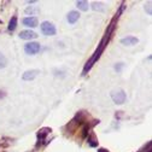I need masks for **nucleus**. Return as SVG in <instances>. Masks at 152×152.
Returning a JSON list of instances; mask_svg holds the SVG:
<instances>
[{"instance_id": "nucleus-18", "label": "nucleus", "mask_w": 152, "mask_h": 152, "mask_svg": "<svg viewBox=\"0 0 152 152\" xmlns=\"http://www.w3.org/2000/svg\"><path fill=\"white\" fill-rule=\"evenodd\" d=\"M123 66H124V64H123V63H118V64H116V65H115V70L120 72V71L122 70V68H123Z\"/></svg>"}, {"instance_id": "nucleus-2", "label": "nucleus", "mask_w": 152, "mask_h": 152, "mask_svg": "<svg viewBox=\"0 0 152 152\" xmlns=\"http://www.w3.org/2000/svg\"><path fill=\"white\" fill-rule=\"evenodd\" d=\"M111 99H112V102L115 103V104L121 105V104H123V103L126 102V99H127V94H126V92H124L123 89H118V91L112 92V94H111Z\"/></svg>"}, {"instance_id": "nucleus-19", "label": "nucleus", "mask_w": 152, "mask_h": 152, "mask_svg": "<svg viewBox=\"0 0 152 152\" xmlns=\"http://www.w3.org/2000/svg\"><path fill=\"white\" fill-rule=\"evenodd\" d=\"M145 10L147 11V13H148V15H151V13H152V12H151V1H148V3H147V6L145 7Z\"/></svg>"}, {"instance_id": "nucleus-6", "label": "nucleus", "mask_w": 152, "mask_h": 152, "mask_svg": "<svg viewBox=\"0 0 152 152\" xmlns=\"http://www.w3.org/2000/svg\"><path fill=\"white\" fill-rule=\"evenodd\" d=\"M20 37L23 40H33V39H36L37 37V34L33 30H22L20 33Z\"/></svg>"}, {"instance_id": "nucleus-17", "label": "nucleus", "mask_w": 152, "mask_h": 152, "mask_svg": "<svg viewBox=\"0 0 152 152\" xmlns=\"http://www.w3.org/2000/svg\"><path fill=\"white\" fill-rule=\"evenodd\" d=\"M88 130H89V124H86V126L83 127V129H82V138H83V139L88 137Z\"/></svg>"}, {"instance_id": "nucleus-5", "label": "nucleus", "mask_w": 152, "mask_h": 152, "mask_svg": "<svg viewBox=\"0 0 152 152\" xmlns=\"http://www.w3.org/2000/svg\"><path fill=\"white\" fill-rule=\"evenodd\" d=\"M22 23H23L26 27L35 28V27H37V24H39V20H37L36 17L30 16V17H26V18H23V20H22Z\"/></svg>"}, {"instance_id": "nucleus-8", "label": "nucleus", "mask_w": 152, "mask_h": 152, "mask_svg": "<svg viewBox=\"0 0 152 152\" xmlns=\"http://www.w3.org/2000/svg\"><path fill=\"white\" fill-rule=\"evenodd\" d=\"M138 42H139V39L135 36H126L123 39H121V44L126 46H133V45H137Z\"/></svg>"}, {"instance_id": "nucleus-15", "label": "nucleus", "mask_w": 152, "mask_h": 152, "mask_svg": "<svg viewBox=\"0 0 152 152\" xmlns=\"http://www.w3.org/2000/svg\"><path fill=\"white\" fill-rule=\"evenodd\" d=\"M88 144H89V146L91 147H96L97 145H98V141H97V139L94 138V135L92 134L91 137H88Z\"/></svg>"}, {"instance_id": "nucleus-4", "label": "nucleus", "mask_w": 152, "mask_h": 152, "mask_svg": "<svg viewBox=\"0 0 152 152\" xmlns=\"http://www.w3.org/2000/svg\"><path fill=\"white\" fill-rule=\"evenodd\" d=\"M40 50H41V46H40V44L39 42H28V44H26L24 45V52L27 53V54H36V53H39L40 52Z\"/></svg>"}, {"instance_id": "nucleus-1", "label": "nucleus", "mask_w": 152, "mask_h": 152, "mask_svg": "<svg viewBox=\"0 0 152 152\" xmlns=\"http://www.w3.org/2000/svg\"><path fill=\"white\" fill-rule=\"evenodd\" d=\"M110 37H111V35L105 33L104 37H103L102 41H100V42H99V45H98V48L96 50V52L93 53V56L91 57V59L86 63V65H85V68H83V71H82V74H83V75H86V74H87V71H89V70L92 69L93 64L100 58V56H102V53L104 52V50H105V47H106V45H107V42H109V40H110Z\"/></svg>"}, {"instance_id": "nucleus-9", "label": "nucleus", "mask_w": 152, "mask_h": 152, "mask_svg": "<svg viewBox=\"0 0 152 152\" xmlns=\"http://www.w3.org/2000/svg\"><path fill=\"white\" fill-rule=\"evenodd\" d=\"M40 71L39 70H36V69H33V70H28V71H26L24 74H23V76H22V79L24 80V81H30V80H34L36 76H37V74H39Z\"/></svg>"}, {"instance_id": "nucleus-12", "label": "nucleus", "mask_w": 152, "mask_h": 152, "mask_svg": "<svg viewBox=\"0 0 152 152\" xmlns=\"http://www.w3.org/2000/svg\"><path fill=\"white\" fill-rule=\"evenodd\" d=\"M76 6H77L81 11H87L88 10V3L83 1V0H80V1L76 3Z\"/></svg>"}, {"instance_id": "nucleus-7", "label": "nucleus", "mask_w": 152, "mask_h": 152, "mask_svg": "<svg viewBox=\"0 0 152 152\" xmlns=\"http://www.w3.org/2000/svg\"><path fill=\"white\" fill-rule=\"evenodd\" d=\"M51 132H52V129H51V128H48V127L41 128L39 132H37V139H39V144H41V142L46 139V137L50 134Z\"/></svg>"}, {"instance_id": "nucleus-11", "label": "nucleus", "mask_w": 152, "mask_h": 152, "mask_svg": "<svg viewBox=\"0 0 152 152\" xmlns=\"http://www.w3.org/2000/svg\"><path fill=\"white\" fill-rule=\"evenodd\" d=\"M16 28H17V16H13L11 18L10 23H9V30L10 31H13Z\"/></svg>"}, {"instance_id": "nucleus-20", "label": "nucleus", "mask_w": 152, "mask_h": 152, "mask_svg": "<svg viewBox=\"0 0 152 152\" xmlns=\"http://www.w3.org/2000/svg\"><path fill=\"white\" fill-rule=\"evenodd\" d=\"M98 152H107V150H105V148H99Z\"/></svg>"}, {"instance_id": "nucleus-21", "label": "nucleus", "mask_w": 152, "mask_h": 152, "mask_svg": "<svg viewBox=\"0 0 152 152\" xmlns=\"http://www.w3.org/2000/svg\"><path fill=\"white\" fill-rule=\"evenodd\" d=\"M4 96H5V94H4V93H3V92H0V98H3V97H4Z\"/></svg>"}, {"instance_id": "nucleus-16", "label": "nucleus", "mask_w": 152, "mask_h": 152, "mask_svg": "<svg viewBox=\"0 0 152 152\" xmlns=\"http://www.w3.org/2000/svg\"><path fill=\"white\" fill-rule=\"evenodd\" d=\"M102 6H103V4L102 3H97V1H94L92 4V7H93L94 11H104V7H102Z\"/></svg>"}, {"instance_id": "nucleus-13", "label": "nucleus", "mask_w": 152, "mask_h": 152, "mask_svg": "<svg viewBox=\"0 0 152 152\" xmlns=\"http://www.w3.org/2000/svg\"><path fill=\"white\" fill-rule=\"evenodd\" d=\"M7 65V59H6V57L0 52V69H4L5 66Z\"/></svg>"}, {"instance_id": "nucleus-10", "label": "nucleus", "mask_w": 152, "mask_h": 152, "mask_svg": "<svg viewBox=\"0 0 152 152\" xmlns=\"http://www.w3.org/2000/svg\"><path fill=\"white\" fill-rule=\"evenodd\" d=\"M79 18H80V13L77 11H70L68 15V22L70 24H75L79 21Z\"/></svg>"}, {"instance_id": "nucleus-14", "label": "nucleus", "mask_w": 152, "mask_h": 152, "mask_svg": "<svg viewBox=\"0 0 152 152\" xmlns=\"http://www.w3.org/2000/svg\"><path fill=\"white\" fill-rule=\"evenodd\" d=\"M40 12V10L37 9V7H35V6H29V7H27L26 9V13H30V15H35V13H39Z\"/></svg>"}, {"instance_id": "nucleus-3", "label": "nucleus", "mask_w": 152, "mask_h": 152, "mask_svg": "<svg viewBox=\"0 0 152 152\" xmlns=\"http://www.w3.org/2000/svg\"><path fill=\"white\" fill-rule=\"evenodd\" d=\"M41 33L44 35H46V36H53V35H56L57 29L51 22L45 21V22L41 23Z\"/></svg>"}]
</instances>
